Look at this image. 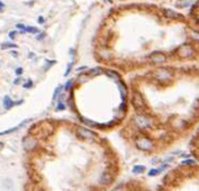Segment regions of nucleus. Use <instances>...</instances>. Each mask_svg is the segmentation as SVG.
<instances>
[{
    "label": "nucleus",
    "mask_w": 199,
    "mask_h": 191,
    "mask_svg": "<svg viewBox=\"0 0 199 191\" xmlns=\"http://www.w3.org/2000/svg\"><path fill=\"white\" fill-rule=\"evenodd\" d=\"M131 103H132V105L135 106L136 110H144L145 109V101L143 99V96L140 95L138 91H135L132 93Z\"/></svg>",
    "instance_id": "1"
},
{
    "label": "nucleus",
    "mask_w": 199,
    "mask_h": 191,
    "mask_svg": "<svg viewBox=\"0 0 199 191\" xmlns=\"http://www.w3.org/2000/svg\"><path fill=\"white\" fill-rule=\"evenodd\" d=\"M136 146L140 150H150L152 148V141L148 137H139L136 140Z\"/></svg>",
    "instance_id": "2"
},
{
    "label": "nucleus",
    "mask_w": 199,
    "mask_h": 191,
    "mask_svg": "<svg viewBox=\"0 0 199 191\" xmlns=\"http://www.w3.org/2000/svg\"><path fill=\"white\" fill-rule=\"evenodd\" d=\"M78 135L83 140H94L96 137L94 132H91L84 127H78Z\"/></svg>",
    "instance_id": "3"
},
{
    "label": "nucleus",
    "mask_w": 199,
    "mask_h": 191,
    "mask_svg": "<svg viewBox=\"0 0 199 191\" xmlns=\"http://www.w3.org/2000/svg\"><path fill=\"white\" fill-rule=\"evenodd\" d=\"M178 54L180 57H191L193 55V48L190 44H184L178 49Z\"/></svg>",
    "instance_id": "4"
},
{
    "label": "nucleus",
    "mask_w": 199,
    "mask_h": 191,
    "mask_svg": "<svg viewBox=\"0 0 199 191\" xmlns=\"http://www.w3.org/2000/svg\"><path fill=\"white\" fill-rule=\"evenodd\" d=\"M22 146L26 150H32L35 146H37V139L33 137V136H26L23 140H22Z\"/></svg>",
    "instance_id": "5"
},
{
    "label": "nucleus",
    "mask_w": 199,
    "mask_h": 191,
    "mask_svg": "<svg viewBox=\"0 0 199 191\" xmlns=\"http://www.w3.org/2000/svg\"><path fill=\"white\" fill-rule=\"evenodd\" d=\"M135 122H136V125L138 126L139 128H146V127L150 126V120L145 115L142 114H137L135 116Z\"/></svg>",
    "instance_id": "6"
},
{
    "label": "nucleus",
    "mask_w": 199,
    "mask_h": 191,
    "mask_svg": "<svg viewBox=\"0 0 199 191\" xmlns=\"http://www.w3.org/2000/svg\"><path fill=\"white\" fill-rule=\"evenodd\" d=\"M155 77L157 79H160V80H168V79L172 78V75L168 69H158L155 72Z\"/></svg>",
    "instance_id": "7"
},
{
    "label": "nucleus",
    "mask_w": 199,
    "mask_h": 191,
    "mask_svg": "<svg viewBox=\"0 0 199 191\" xmlns=\"http://www.w3.org/2000/svg\"><path fill=\"white\" fill-rule=\"evenodd\" d=\"M165 59H166L165 55H164L163 53H159V51H155V53H152V54L150 55V61H151L152 63H156V64L165 62Z\"/></svg>",
    "instance_id": "8"
},
{
    "label": "nucleus",
    "mask_w": 199,
    "mask_h": 191,
    "mask_svg": "<svg viewBox=\"0 0 199 191\" xmlns=\"http://www.w3.org/2000/svg\"><path fill=\"white\" fill-rule=\"evenodd\" d=\"M2 101H4V106H5V109H6V110H10V109H11V107H13L14 105H19V104H21V103H22L21 100H18V101H13V100H12V99H11L8 96H5Z\"/></svg>",
    "instance_id": "9"
},
{
    "label": "nucleus",
    "mask_w": 199,
    "mask_h": 191,
    "mask_svg": "<svg viewBox=\"0 0 199 191\" xmlns=\"http://www.w3.org/2000/svg\"><path fill=\"white\" fill-rule=\"evenodd\" d=\"M111 179H113V177H111L110 174H108V172H103L102 176L100 177V183L107 185V184H110V183H111Z\"/></svg>",
    "instance_id": "10"
},
{
    "label": "nucleus",
    "mask_w": 199,
    "mask_h": 191,
    "mask_svg": "<svg viewBox=\"0 0 199 191\" xmlns=\"http://www.w3.org/2000/svg\"><path fill=\"white\" fill-rule=\"evenodd\" d=\"M164 14H165L168 18H171V19H183V17H181L179 13L172 11V9H164Z\"/></svg>",
    "instance_id": "11"
},
{
    "label": "nucleus",
    "mask_w": 199,
    "mask_h": 191,
    "mask_svg": "<svg viewBox=\"0 0 199 191\" xmlns=\"http://www.w3.org/2000/svg\"><path fill=\"white\" fill-rule=\"evenodd\" d=\"M27 122V120H25L23 122H21L20 125H18L17 127H13V128H10V130H7V131H4V132H0V135H6V134H10V133H13V132H15V131H18V128H20L22 125H25Z\"/></svg>",
    "instance_id": "12"
},
{
    "label": "nucleus",
    "mask_w": 199,
    "mask_h": 191,
    "mask_svg": "<svg viewBox=\"0 0 199 191\" xmlns=\"http://www.w3.org/2000/svg\"><path fill=\"white\" fill-rule=\"evenodd\" d=\"M119 92H121V96H122V98L123 99H125V97H127V88H125V85H124V83H122L121 80H119Z\"/></svg>",
    "instance_id": "13"
},
{
    "label": "nucleus",
    "mask_w": 199,
    "mask_h": 191,
    "mask_svg": "<svg viewBox=\"0 0 199 191\" xmlns=\"http://www.w3.org/2000/svg\"><path fill=\"white\" fill-rule=\"evenodd\" d=\"M165 168H168V166H166V164L162 166V167L158 168V169H151V170L149 171V176H155V175H158V174H160L162 170H164Z\"/></svg>",
    "instance_id": "14"
},
{
    "label": "nucleus",
    "mask_w": 199,
    "mask_h": 191,
    "mask_svg": "<svg viewBox=\"0 0 199 191\" xmlns=\"http://www.w3.org/2000/svg\"><path fill=\"white\" fill-rule=\"evenodd\" d=\"M0 47H1V49H2V50L11 49V48H14V49H15V48H18V46H17L15 43H11V42H8V43H2Z\"/></svg>",
    "instance_id": "15"
},
{
    "label": "nucleus",
    "mask_w": 199,
    "mask_h": 191,
    "mask_svg": "<svg viewBox=\"0 0 199 191\" xmlns=\"http://www.w3.org/2000/svg\"><path fill=\"white\" fill-rule=\"evenodd\" d=\"M103 71L100 69V68H95V69H93V70H90V72H89V76H99V75H101Z\"/></svg>",
    "instance_id": "16"
},
{
    "label": "nucleus",
    "mask_w": 199,
    "mask_h": 191,
    "mask_svg": "<svg viewBox=\"0 0 199 191\" xmlns=\"http://www.w3.org/2000/svg\"><path fill=\"white\" fill-rule=\"evenodd\" d=\"M64 109H66V106H64V104L62 103V96H60L59 103H58V106H56L55 111H62V110H64Z\"/></svg>",
    "instance_id": "17"
},
{
    "label": "nucleus",
    "mask_w": 199,
    "mask_h": 191,
    "mask_svg": "<svg viewBox=\"0 0 199 191\" xmlns=\"http://www.w3.org/2000/svg\"><path fill=\"white\" fill-rule=\"evenodd\" d=\"M104 72H105V75H107V76H109L110 78H113V79H114V78H115V79H119V76L116 74V72H114V71L107 70V71H104Z\"/></svg>",
    "instance_id": "18"
},
{
    "label": "nucleus",
    "mask_w": 199,
    "mask_h": 191,
    "mask_svg": "<svg viewBox=\"0 0 199 191\" xmlns=\"http://www.w3.org/2000/svg\"><path fill=\"white\" fill-rule=\"evenodd\" d=\"M144 170H145V167H144V166H135L134 169H132V172H135V174H140V172H143Z\"/></svg>",
    "instance_id": "19"
},
{
    "label": "nucleus",
    "mask_w": 199,
    "mask_h": 191,
    "mask_svg": "<svg viewBox=\"0 0 199 191\" xmlns=\"http://www.w3.org/2000/svg\"><path fill=\"white\" fill-rule=\"evenodd\" d=\"M25 32H27V33H32V34H35V33H39L40 30L37 28V27H26V28H25Z\"/></svg>",
    "instance_id": "20"
},
{
    "label": "nucleus",
    "mask_w": 199,
    "mask_h": 191,
    "mask_svg": "<svg viewBox=\"0 0 199 191\" xmlns=\"http://www.w3.org/2000/svg\"><path fill=\"white\" fill-rule=\"evenodd\" d=\"M81 120H82L84 124L89 125V126H95V125H96L94 121H91V120H89V119H86V118H82V116H81Z\"/></svg>",
    "instance_id": "21"
},
{
    "label": "nucleus",
    "mask_w": 199,
    "mask_h": 191,
    "mask_svg": "<svg viewBox=\"0 0 199 191\" xmlns=\"http://www.w3.org/2000/svg\"><path fill=\"white\" fill-rule=\"evenodd\" d=\"M73 62H70L69 64H68V67H67V70H66V72H64V76H67V75H69V72H70V70H72V67H73Z\"/></svg>",
    "instance_id": "22"
},
{
    "label": "nucleus",
    "mask_w": 199,
    "mask_h": 191,
    "mask_svg": "<svg viewBox=\"0 0 199 191\" xmlns=\"http://www.w3.org/2000/svg\"><path fill=\"white\" fill-rule=\"evenodd\" d=\"M32 85H33V82L28 79V80L23 84V88H25V89H29V88H32Z\"/></svg>",
    "instance_id": "23"
},
{
    "label": "nucleus",
    "mask_w": 199,
    "mask_h": 191,
    "mask_svg": "<svg viewBox=\"0 0 199 191\" xmlns=\"http://www.w3.org/2000/svg\"><path fill=\"white\" fill-rule=\"evenodd\" d=\"M181 163H183V164H195V163H196V161H195V160L189 158V160H184Z\"/></svg>",
    "instance_id": "24"
},
{
    "label": "nucleus",
    "mask_w": 199,
    "mask_h": 191,
    "mask_svg": "<svg viewBox=\"0 0 199 191\" xmlns=\"http://www.w3.org/2000/svg\"><path fill=\"white\" fill-rule=\"evenodd\" d=\"M61 88H62V86H58V89L54 91V95H53V100H55V99H56V96L59 95V92L61 91Z\"/></svg>",
    "instance_id": "25"
},
{
    "label": "nucleus",
    "mask_w": 199,
    "mask_h": 191,
    "mask_svg": "<svg viewBox=\"0 0 199 191\" xmlns=\"http://www.w3.org/2000/svg\"><path fill=\"white\" fill-rule=\"evenodd\" d=\"M17 28L21 29V33H26V32H25V28H26V27H25L22 23H18V25H17Z\"/></svg>",
    "instance_id": "26"
},
{
    "label": "nucleus",
    "mask_w": 199,
    "mask_h": 191,
    "mask_svg": "<svg viewBox=\"0 0 199 191\" xmlns=\"http://www.w3.org/2000/svg\"><path fill=\"white\" fill-rule=\"evenodd\" d=\"M22 71H23V70H22V68H17L15 74H17V75H21V74H22Z\"/></svg>",
    "instance_id": "27"
},
{
    "label": "nucleus",
    "mask_w": 199,
    "mask_h": 191,
    "mask_svg": "<svg viewBox=\"0 0 199 191\" xmlns=\"http://www.w3.org/2000/svg\"><path fill=\"white\" fill-rule=\"evenodd\" d=\"M15 34H17V32H11V33H10V38L13 40V38H15Z\"/></svg>",
    "instance_id": "28"
},
{
    "label": "nucleus",
    "mask_w": 199,
    "mask_h": 191,
    "mask_svg": "<svg viewBox=\"0 0 199 191\" xmlns=\"http://www.w3.org/2000/svg\"><path fill=\"white\" fill-rule=\"evenodd\" d=\"M43 38H45V33H41V34H40V35L37 38H38V41H41V40H42Z\"/></svg>",
    "instance_id": "29"
},
{
    "label": "nucleus",
    "mask_w": 199,
    "mask_h": 191,
    "mask_svg": "<svg viewBox=\"0 0 199 191\" xmlns=\"http://www.w3.org/2000/svg\"><path fill=\"white\" fill-rule=\"evenodd\" d=\"M38 21H39V23H45V19H43L42 17H39V19H38Z\"/></svg>",
    "instance_id": "30"
},
{
    "label": "nucleus",
    "mask_w": 199,
    "mask_h": 191,
    "mask_svg": "<svg viewBox=\"0 0 199 191\" xmlns=\"http://www.w3.org/2000/svg\"><path fill=\"white\" fill-rule=\"evenodd\" d=\"M70 85H72V80H69V82L66 84V89H69V86H70Z\"/></svg>",
    "instance_id": "31"
},
{
    "label": "nucleus",
    "mask_w": 199,
    "mask_h": 191,
    "mask_svg": "<svg viewBox=\"0 0 199 191\" xmlns=\"http://www.w3.org/2000/svg\"><path fill=\"white\" fill-rule=\"evenodd\" d=\"M20 79H21V78H18V79H15V80H14V84H19V83H20Z\"/></svg>",
    "instance_id": "32"
},
{
    "label": "nucleus",
    "mask_w": 199,
    "mask_h": 191,
    "mask_svg": "<svg viewBox=\"0 0 199 191\" xmlns=\"http://www.w3.org/2000/svg\"><path fill=\"white\" fill-rule=\"evenodd\" d=\"M2 8H4V4L0 1V12H1V9H2Z\"/></svg>",
    "instance_id": "33"
},
{
    "label": "nucleus",
    "mask_w": 199,
    "mask_h": 191,
    "mask_svg": "<svg viewBox=\"0 0 199 191\" xmlns=\"http://www.w3.org/2000/svg\"><path fill=\"white\" fill-rule=\"evenodd\" d=\"M0 148H2V143L1 142H0Z\"/></svg>",
    "instance_id": "34"
}]
</instances>
